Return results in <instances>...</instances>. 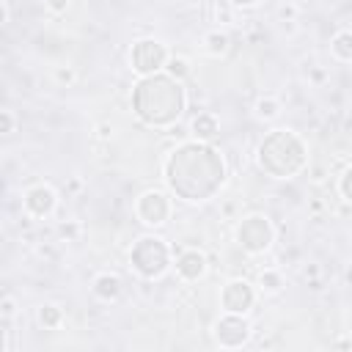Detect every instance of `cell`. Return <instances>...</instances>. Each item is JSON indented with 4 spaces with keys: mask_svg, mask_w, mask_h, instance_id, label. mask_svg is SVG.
Listing matches in <instances>:
<instances>
[{
    "mask_svg": "<svg viewBox=\"0 0 352 352\" xmlns=\"http://www.w3.org/2000/svg\"><path fill=\"white\" fill-rule=\"evenodd\" d=\"M165 179L170 190L184 201H204L214 195V190L223 184L226 165L223 157L204 146V143H184L176 148L165 165Z\"/></svg>",
    "mask_w": 352,
    "mask_h": 352,
    "instance_id": "cell-1",
    "label": "cell"
},
{
    "mask_svg": "<svg viewBox=\"0 0 352 352\" xmlns=\"http://www.w3.org/2000/svg\"><path fill=\"white\" fill-rule=\"evenodd\" d=\"M132 107L146 124L165 126L182 116L184 91L176 82V77H170V74H148L135 85Z\"/></svg>",
    "mask_w": 352,
    "mask_h": 352,
    "instance_id": "cell-2",
    "label": "cell"
},
{
    "mask_svg": "<svg viewBox=\"0 0 352 352\" xmlns=\"http://www.w3.org/2000/svg\"><path fill=\"white\" fill-rule=\"evenodd\" d=\"M258 162L270 176H278V179L292 176L305 162V146L297 135L286 129H275L258 146Z\"/></svg>",
    "mask_w": 352,
    "mask_h": 352,
    "instance_id": "cell-3",
    "label": "cell"
},
{
    "mask_svg": "<svg viewBox=\"0 0 352 352\" xmlns=\"http://www.w3.org/2000/svg\"><path fill=\"white\" fill-rule=\"evenodd\" d=\"M132 264L140 275L146 278H154V275H162V270L168 267V248L162 245V239L157 236H143L135 242L132 248Z\"/></svg>",
    "mask_w": 352,
    "mask_h": 352,
    "instance_id": "cell-4",
    "label": "cell"
},
{
    "mask_svg": "<svg viewBox=\"0 0 352 352\" xmlns=\"http://www.w3.org/2000/svg\"><path fill=\"white\" fill-rule=\"evenodd\" d=\"M236 236H239V245H242L245 250H250V253H261V250L272 242V228H270L267 217L253 214V217H245V220H242Z\"/></svg>",
    "mask_w": 352,
    "mask_h": 352,
    "instance_id": "cell-5",
    "label": "cell"
},
{
    "mask_svg": "<svg viewBox=\"0 0 352 352\" xmlns=\"http://www.w3.org/2000/svg\"><path fill=\"white\" fill-rule=\"evenodd\" d=\"M165 63V47L160 41H138L132 47V69L140 72V74H154L157 69H162Z\"/></svg>",
    "mask_w": 352,
    "mask_h": 352,
    "instance_id": "cell-6",
    "label": "cell"
},
{
    "mask_svg": "<svg viewBox=\"0 0 352 352\" xmlns=\"http://www.w3.org/2000/svg\"><path fill=\"white\" fill-rule=\"evenodd\" d=\"M223 305H226L231 314H245V311L253 305V289H250V283H245V280H231V283L223 289Z\"/></svg>",
    "mask_w": 352,
    "mask_h": 352,
    "instance_id": "cell-7",
    "label": "cell"
},
{
    "mask_svg": "<svg viewBox=\"0 0 352 352\" xmlns=\"http://www.w3.org/2000/svg\"><path fill=\"white\" fill-rule=\"evenodd\" d=\"M138 214L143 217V223H151V226L165 223V217H168V201H165V195L157 192V190L146 192L140 198V204H138Z\"/></svg>",
    "mask_w": 352,
    "mask_h": 352,
    "instance_id": "cell-8",
    "label": "cell"
},
{
    "mask_svg": "<svg viewBox=\"0 0 352 352\" xmlns=\"http://www.w3.org/2000/svg\"><path fill=\"white\" fill-rule=\"evenodd\" d=\"M248 322L239 319V316H226L217 322V341L226 344V346H239L245 338H248Z\"/></svg>",
    "mask_w": 352,
    "mask_h": 352,
    "instance_id": "cell-9",
    "label": "cell"
},
{
    "mask_svg": "<svg viewBox=\"0 0 352 352\" xmlns=\"http://www.w3.org/2000/svg\"><path fill=\"white\" fill-rule=\"evenodd\" d=\"M25 204H28V209L33 212V214H47V212H52V206H55V192L50 190V187H33L28 195H25Z\"/></svg>",
    "mask_w": 352,
    "mask_h": 352,
    "instance_id": "cell-10",
    "label": "cell"
},
{
    "mask_svg": "<svg viewBox=\"0 0 352 352\" xmlns=\"http://www.w3.org/2000/svg\"><path fill=\"white\" fill-rule=\"evenodd\" d=\"M204 267H206V261H204V256L198 253V250H187V253H182L179 256V261H176V270L184 275V278H201L204 275Z\"/></svg>",
    "mask_w": 352,
    "mask_h": 352,
    "instance_id": "cell-11",
    "label": "cell"
},
{
    "mask_svg": "<svg viewBox=\"0 0 352 352\" xmlns=\"http://www.w3.org/2000/svg\"><path fill=\"white\" fill-rule=\"evenodd\" d=\"M118 292H121V280H118L116 275H102V278H96V294H99V297L110 300V297H116Z\"/></svg>",
    "mask_w": 352,
    "mask_h": 352,
    "instance_id": "cell-12",
    "label": "cell"
},
{
    "mask_svg": "<svg viewBox=\"0 0 352 352\" xmlns=\"http://www.w3.org/2000/svg\"><path fill=\"white\" fill-rule=\"evenodd\" d=\"M192 132L198 138H214L217 135V121L212 116H195L192 118Z\"/></svg>",
    "mask_w": 352,
    "mask_h": 352,
    "instance_id": "cell-13",
    "label": "cell"
},
{
    "mask_svg": "<svg viewBox=\"0 0 352 352\" xmlns=\"http://www.w3.org/2000/svg\"><path fill=\"white\" fill-rule=\"evenodd\" d=\"M333 52L338 58H352V33H338L333 38Z\"/></svg>",
    "mask_w": 352,
    "mask_h": 352,
    "instance_id": "cell-14",
    "label": "cell"
},
{
    "mask_svg": "<svg viewBox=\"0 0 352 352\" xmlns=\"http://www.w3.org/2000/svg\"><path fill=\"white\" fill-rule=\"evenodd\" d=\"M38 319H41V324H47V327H55V324L60 322V311H58L55 305H44L41 314H38Z\"/></svg>",
    "mask_w": 352,
    "mask_h": 352,
    "instance_id": "cell-15",
    "label": "cell"
},
{
    "mask_svg": "<svg viewBox=\"0 0 352 352\" xmlns=\"http://www.w3.org/2000/svg\"><path fill=\"white\" fill-rule=\"evenodd\" d=\"M206 44H209V52H223L228 47V38L223 33H212V36H206Z\"/></svg>",
    "mask_w": 352,
    "mask_h": 352,
    "instance_id": "cell-16",
    "label": "cell"
},
{
    "mask_svg": "<svg viewBox=\"0 0 352 352\" xmlns=\"http://www.w3.org/2000/svg\"><path fill=\"white\" fill-rule=\"evenodd\" d=\"M168 72H170V77H184V74H187V60H182V58H170Z\"/></svg>",
    "mask_w": 352,
    "mask_h": 352,
    "instance_id": "cell-17",
    "label": "cell"
},
{
    "mask_svg": "<svg viewBox=\"0 0 352 352\" xmlns=\"http://www.w3.org/2000/svg\"><path fill=\"white\" fill-rule=\"evenodd\" d=\"M278 113V104L272 102V99H261L258 102V116H264V118H272Z\"/></svg>",
    "mask_w": 352,
    "mask_h": 352,
    "instance_id": "cell-18",
    "label": "cell"
},
{
    "mask_svg": "<svg viewBox=\"0 0 352 352\" xmlns=\"http://www.w3.org/2000/svg\"><path fill=\"white\" fill-rule=\"evenodd\" d=\"M341 192H344V198H346V201H352V168L341 176Z\"/></svg>",
    "mask_w": 352,
    "mask_h": 352,
    "instance_id": "cell-19",
    "label": "cell"
},
{
    "mask_svg": "<svg viewBox=\"0 0 352 352\" xmlns=\"http://www.w3.org/2000/svg\"><path fill=\"white\" fill-rule=\"evenodd\" d=\"M261 286H267V289H278V286H280V278H278L275 272H264V275H261Z\"/></svg>",
    "mask_w": 352,
    "mask_h": 352,
    "instance_id": "cell-20",
    "label": "cell"
},
{
    "mask_svg": "<svg viewBox=\"0 0 352 352\" xmlns=\"http://www.w3.org/2000/svg\"><path fill=\"white\" fill-rule=\"evenodd\" d=\"M3 132H11V116L3 113Z\"/></svg>",
    "mask_w": 352,
    "mask_h": 352,
    "instance_id": "cell-21",
    "label": "cell"
},
{
    "mask_svg": "<svg viewBox=\"0 0 352 352\" xmlns=\"http://www.w3.org/2000/svg\"><path fill=\"white\" fill-rule=\"evenodd\" d=\"M50 8H55V11L66 8V0H50Z\"/></svg>",
    "mask_w": 352,
    "mask_h": 352,
    "instance_id": "cell-22",
    "label": "cell"
},
{
    "mask_svg": "<svg viewBox=\"0 0 352 352\" xmlns=\"http://www.w3.org/2000/svg\"><path fill=\"white\" fill-rule=\"evenodd\" d=\"M231 3H236V6H250V3H256V0H231Z\"/></svg>",
    "mask_w": 352,
    "mask_h": 352,
    "instance_id": "cell-23",
    "label": "cell"
}]
</instances>
